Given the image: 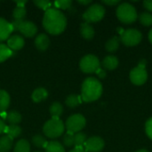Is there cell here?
<instances>
[{"mask_svg":"<svg viewBox=\"0 0 152 152\" xmlns=\"http://www.w3.org/2000/svg\"><path fill=\"white\" fill-rule=\"evenodd\" d=\"M43 26L48 33L52 35H58L65 30L67 19L60 10L51 7L45 12Z\"/></svg>","mask_w":152,"mask_h":152,"instance_id":"cell-1","label":"cell"},{"mask_svg":"<svg viewBox=\"0 0 152 152\" xmlns=\"http://www.w3.org/2000/svg\"><path fill=\"white\" fill-rule=\"evenodd\" d=\"M102 94V86L101 82L94 77L86 78L81 88V98L86 102H92L98 100Z\"/></svg>","mask_w":152,"mask_h":152,"instance_id":"cell-2","label":"cell"},{"mask_svg":"<svg viewBox=\"0 0 152 152\" xmlns=\"http://www.w3.org/2000/svg\"><path fill=\"white\" fill-rule=\"evenodd\" d=\"M117 16L118 20L125 24H132L138 19L136 9L129 3H122L117 8Z\"/></svg>","mask_w":152,"mask_h":152,"instance_id":"cell-3","label":"cell"},{"mask_svg":"<svg viewBox=\"0 0 152 152\" xmlns=\"http://www.w3.org/2000/svg\"><path fill=\"white\" fill-rule=\"evenodd\" d=\"M45 135L54 139L61 136L64 132V124L60 118H52L48 120L43 127Z\"/></svg>","mask_w":152,"mask_h":152,"instance_id":"cell-4","label":"cell"},{"mask_svg":"<svg viewBox=\"0 0 152 152\" xmlns=\"http://www.w3.org/2000/svg\"><path fill=\"white\" fill-rule=\"evenodd\" d=\"M105 8L100 4H94L89 6L83 14V18L87 23L98 22L104 17Z\"/></svg>","mask_w":152,"mask_h":152,"instance_id":"cell-5","label":"cell"},{"mask_svg":"<svg viewBox=\"0 0 152 152\" xmlns=\"http://www.w3.org/2000/svg\"><path fill=\"white\" fill-rule=\"evenodd\" d=\"M13 31H20L22 35L28 37H32L37 31V26L29 20H15L11 22Z\"/></svg>","mask_w":152,"mask_h":152,"instance_id":"cell-6","label":"cell"},{"mask_svg":"<svg viewBox=\"0 0 152 152\" xmlns=\"http://www.w3.org/2000/svg\"><path fill=\"white\" fill-rule=\"evenodd\" d=\"M120 42L126 46H134L141 43L142 39V33L135 28H128L123 30L120 35Z\"/></svg>","mask_w":152,"mask_h":152,"instance_id":"cell-7","label":"cell"},{"mask_svg":"<svg viewBox=\"0 0 152 152\" xmlns=\"http://www.w3.org/2000/svg\"><path fill=\"white\" fill-rule=\"evenodd\" d=\"M86 121L83 115L81 114H75L70 116L66 121V128L69 133L77 134L79 133L85 126Z\"/></svg>","mask_w":152,"mask_h":152,"instance_id":"cell-8","label":"cell"},{"mask_svg":"<svg viewBox=\"0 0 152 152\" xmlns=\"http://www.w3.org/2000/svg\"><path fill=\"white\" fill-rule=\"evenodd\" d=\"M79 67L85 73H94L100 68V61L95 55L87 54L81 59Z\"/></svg>","mask_w":152,"mask_h":152,"instance_id":"cell-9","label":"cell"},{"mask_svg":"<svg viewBox=\"0 0 152 152\" xmlns=\"http://www.w3.org/2000/svg\"><path fill=\"white\" fill-rule=\"evenodd\" d=\"M131 82L135 86H142L146 83L148 79V73L144 68H141L137 66L133 69L129 75Z\"/></svg>","mask_w":152,"mask_h":152,"instance_id":"cell-10","label":"cell"},{"mask_svg":"<svg viewBox=\"0 0 152 152\" xmlns=\"http://www.w3.org/2000/svg\"><path fill=\"white\" fill-rule=\"evenodd\" d=\"M105 142L99 136H93L86 140L84 147L86 152H100L103 150Z\"/></svg>","mask_w":152,"mask_h":152,"instance_id":"cell-11","label":"cell"},{"mask_svg":"<svg viewBox=\"0 0 152 152\" xmlns=\"http://www.w3.org/2000/svg\"><path fill=\"white\" fill-rule=\"evenodd\" d=\"M12 31L11 23L3 18H0V42L6 40Z\"/></svg>","mask_w":152,"mask_h":152,"instance_id":"cell-12","label":"cell"},{"mask_svg":"<svg viewBox=\"0 0 152 152\" xmlns=\"http://www.w3.org/2000/svg\"><path fill=\"white\" fill-rule=\"evenodd\" d=\"M23 45H24V39L22 37L19 35L11 36L7 40V46L12 51L20 50L23 47Z\"/></svg>","mask_w":152,"mask_h":152,"instance_id":"cell-13","label":"cell"},{"mask_svg":"<svg viewBox=\"0 0 152 152\" xmlns=\"http://www.w3.org/2000/svg\"><path fill=\"white\" fill-rule=\"evenodd\" d=\"M50 45V39L47 35L40 34L35 39V45L39 51H45Z\"/></svg>","mask_w":152,"mask_h":152,"instance_id":"cell-14","label":"cell"},{"mask_svg":"<svg viewBox=\"0 0 152 152\" xmlns=\"http://www.w3.org/2000/svg\"><path fill=\"white\" fill-rule=\"evenodd\" d=\"M102 67L107 70H113L118 68V60L114 55H108L106 56L102 61Z\"/></svg>","mask_w":152,"mask_h":152,"instance_id":"cell-15","label":"cell"},{"mask_svg":"<svg viewBox=\"0 0 152 152\" xmlns=\"http://www.w3.org/2000/svg\"><path fill=\"white\" fill-rule=\"evenodd\" d=\"M80 34L85 39L91 40L94 37V29L90 23L84 22L80 26Z\"/></svg>","mask_w":152,"mask_h":152,"instance_id":"cell-16","label":"cell"},{"mask_svg":"<svg viewBox=\"0 0 152 152\" xmlns=\"http://www.w3.org/2000/svg\"><path fill=\"white\" fill-rule=\"evenodd\" d=\"M48 97V93L47 91L43 88V87H39L37 88L36 90H34V92L32 93V100L35 102H40L45 101L46 98Z\"/></svg>","mask_w":152,"mask_h":152,"instance_id":"cell-17","label":"cell"},{"mask_svg":"<svg viewBox=\"0 0 152 152\" xmlns=\"http://www.w3.org/2000/svg\"><path fill=\"white\" fill-rule=\"evenodd\" d=\"M10 105V96L4 90H0V114L4 112Z\"/></svg>","mask_w":152,"mask_h":152,"instance_id":"cell-18","label":"cell"},{"mask_svg":"<svg viewBox=\"0 0 152 152\" xmlns=\"http://www.w3.org/2000/svg\"><path fill=\"white\" fill-rule=\"evenodd\" d=\"M12 146V139L6 135L0 137V152H9Z\"/></svg>","mask_w":152,"mask_h":152,"instance_id":"cell-19","label":"cell"},{"mask_svg":"<svg viewBox=\"0 0 152 152\" xmlns=\"http://www.w3.org/2000/svg\"><path fill=\"white\" fill-rule=\"evenodd\" d=\"M119 44H120V38L118 37H113L112 38H110L107 41V43L105 45V48L108 52L114 53L118 49Z\"/></svg>","mask_w":152,"mask_h":152,"instance_id":"cell-20","label":"cell"},{"mask_svg":"<svg viewBox=\"0 0 152 152\" xmlns=\"http://www.w3.org/2000/svg\"><path fill=\"white\" fill-rule=\"evenodd\" d=\"M50 113L53 118H59L63 112V107L60 102H53L50 106Z\"/></svg>","mask_w":152,"mask_h":152,"instance_id":"cell-21","label":"cell"},{"mask_svg":"<svg viewBox=\"0 0 152 152\" xmlns=\"http://www.w3.org/2000/svg\"><path fill=\"white\" fill-rule=\"evenodd\" d=\"M5 118L7 119V122L10 125H18L21 121L20 114L18 111H15V110L8 112Z\"/></svg>","mask_w":152,"mask_h":152,"instance_id":"cell-22","label":"cell"},{"mask_svg":"<svg viewBox=\"0 0 152 152\" xmlns=\"http://www.w3.org/2000/svg\"><path fill=\"white\" fill-rule=\"evenodd\" d=\"M45 152H65L64 147L58 142L53 141L47 143L45 147Z\"/></svg>","mask_w":152,"mask_h":152,"instance_id":"cell-23","label":"cell"},{"mask_svg":"<svg viewBox=\"0 0 152 152\" xmlns=\"http://www.w3.org/2000/svg\"><path fill=\"white\" fill-rule=\"evenodd\" d=\"M82 102V98L77 94H70L66 98V105L69 108H75L79 105Z\"/></svg>","mask_w":152,"mask_h":152,"instance_id":"cell-24","label":"cell"},{"mask_svg":"<svg viewBox=\"0 0 152 152\" xmlns=\"http://www.w3.org/2000/svg\"><path fill=\"white\" fill-rule=\"evenodd\" d=\"M5 133L12 139L18 137L21 134V128L17 125H10L5 128Z\"/></svg>","mask_w":152,"mask_h":152,"instance_id":"cell-25","label":"cell"},{"mask_svg":"<svg viewBox=\"0 0 152 152\" xmlns=\"http://www.w3.org/2000/svg\"><path fill=\"white\" fill-rule=\"evenodd\" d=\"M30 151V145L27 140L21 139L20 140L14 147V152H29Z\"/></svg>","mask_w":152,"mask_h":152,"instance_id":"cell-26","label":"cell"},{"mask_svg":"<svg viewBox=\"0 0 152 152\" xmlns=\"http://www.w3.org/2000/svg\"><path fill=\"white\" fill-rule=\"evenodd\" d=\"M86 140V135L84 133L79 132L74 134V145L76 146V148H83Z\"/></svg>","mask_w":152,"mask_h":152,"instance_id":"cell-27","label":"cell"},{"mask_svg":"<svg viewBox=\"0 0 152 152\" xmlns=\"http://www.w3.org/2000/svg\"><path fill=\"white\" fill-rule=\"evenodd\" d=\"M12 55V51L6 45L0 44V62L4 61Z\"/></svg>","mask_w":152,"mask_h":152,"instance_id":"cell-28","label":"cell"},{"mask_svg":"<svg viewBox=\"0 0 152 152\" xmlns=\"http://www.w3.org/2000/svg\"><path fill=\"white\" fill-rule=\"evenodd\" d=\"M139 20H140L141 24L145 27L152 26V14L149 12H142L139 15Z\"/></svg>","mask_w":152,"mask_h":152,"instance_id":"cell-29","label":"cell"},{"mask_svg":"<svg viewBox=\"0 0 152 152\" xmlns=\"http://www.w3.org/2000/svg\"><path fill=\"white\" fill-rule=\"evenodd\" d=\"M12 16L15 20H24L26 17V9L22 6H16L12 12Z\"/></svg>","mask_w":152,"mask_h":152,"instance_id":"cell-30","label":"cell"},{"mask_svg":"<svg viewBox=\"0 0 152 152\" xmlns=\"http://www.w3.org/2000/svg\"><path fill=\"white\" fill-rule=\"evenodd\" d=\"M32 143L37 148H45L48 142L45 137H43L40 134H37L32 138Z\"/></svg>","mask_w":152,"mask_h":152,"instance_id":"cell-31","label":"cell"},{"mask_svg":"<svg viewBox=\"0 0 152 152\" xmlns=\"http://www.w3.org/2000/svg\"><path fill=\"white\" fill-rule=\"evenodd\" d=\"M63 143L66 147H72L74 146V134L67 133L63 136Z\"/></svg>","mask_w":152,"mask_h":152,"instance_id":"cell-32","label":"cell"},{"mask_svg":"<svg viewBox=\"0 0 152 152\" xmlns=\"http://www.w3.org/2000/svg\"><path fill=\"white\" fill-rule=\"evenodd\" d=\"M34 4L40 9L43 10H48L49 8H51L52 3L50 1H46V0H35Z\"/></svg>","mask_w":152,"mask_h":152,"instance_id":"cell-33","label":"cell"},{"mask_svg":"<svg viewBox=\"0 0 152 152\" xmlns=\"http://www.w3.org/2000/svg\"><path fill=\"white\" fill-rule=\"evenodd\" d=\"M72 4V1L70 0H59L54 2V5L57 8L61 9H69Z\"/></svg>","mask_w":152,"mask_h":152,"instance_id":"cell-34","label":"cell"},{"mask_svg":"<svg viewBox=\"0 0 152 152\" xmlns=\"http://www.w3.org/2000/svg\"><path fill=\"white\" fill-rule=\"evenodd\" d=\"M145 131L148 135V137L152 140V118L148 119V121L145 124Z\"/></svg>","mask_w":152,"mask_h":152,"instance_id":"cell-35","label":"cell"},{"mask_svg":"<svg viewBox=\"0 0 152 152\" xmlns=\"http://www.w3.org/2000/svg\"><path fill=\"white\" fill-rule=\"evenodd\" d=\"M102 3L104 4L110 5V6H114V5L119 4V1L118 0H102Z\"/></svg>","mask_w":152,"mask_h":152,"instance_id":"cell-36","label":"cell"},{"mask_svg":"<svg viewBox=\"0 0 152 152\" xmlns=\"http://www.w3.org/2000/svg\"><path fill=\"white\" fill-rule=\"evenodd\" d=\"M143 6L146 10L150 12H152V0H145L143 2Z\"/></svg>","mask_w":152,"mask_h":152,"instance_id":"cell-37","label":"cell"},{"mask_svg":"<svg viewBox=\"0 0 152 152\" xmlns=\"http://www.w3.org/2000/svg\"><path fill=\"white\" fill-rule=\"evenodd\" d=\"M96 74H97V76H98L100 78H105V77H106V76H107L106 71H105L104 69H101V68H99V69H97Z\"/></svg>","mask_w":152,"mask_h":152,"instance_id":"cell-38","label":"cell"},{"mask_svg":"<svg viewBox=\"0 0 152 152\" xmlns=\"http://www.w3.org/2000/svg\"><path fill=\"white\" fill-rule=\"evenodd\" d=\"M5 128H6V126H5V123L0 118V134L5 132Z\"/></svg>","mask_w":152,"mask_h":152,"instance_id":"cell-39","label":"cell"},{"mask_svg":"<svg viewBox=\"0 0 152 152\" xmlns=\"http://www.w3.org/2000/svg\"><path fill=\"white\" fill-rule=\"evenodd\" d=\"M146 64H147L146 60H141V61H139V63H138V66H139V67H141V68H144V69H145Z\"/></svg>","mask_w":152,"mask_h":152,"instance_id":"cell-40","label":"cell"},{"mask_svg":"<svg viewBox=\"0 0 152 152\" xmlns=\"http://www.w3.org/2000/svg\"><path fill=\"white\" fill-rule=\"evenodd\" d=\"M79 4H84V5H86V4H91V0H79V1H77Z\"/></svg>","mask_w":152,"mask_h":152,"instance_id":"cell-41","label":"cell"},{"mask_svg":"<svg viewBox=\"0 0 152 152\" xmlns=\"http://www.w3.org/2000/svg\"><path fill=\"white\" fill-rule=\"evenodd\" d=\"M15 3L17 4V6H22V7H24V4L27 3V1H25V0H22V1H15Z\"/></svg>","mask_w":152,"mask_h":152,"instance_id":"cell-42","label":"cell"},{"mask_svg":"<svg viewBox=\"0 0 152 152\" xmlns=\"http://www.w3.org/2000/svg\"><path fill=\"white\" fill-rule=\"evenodd\" d=\"M69 152H86L83 148H75L74 150H71Z\"/></svg>","mask_w":152,"mask_h":152,"instance_id":"cell-43","label":"cell"},{"mask_svg":"<svg viewBox=\"0 0 152 152\" xmlns=\"http://www.w3.org/2000/svg\"><path fill=\"white\" fill-rule=\"evenodd\" d=\"M149 40H150V42L152 44V28L150 30V32H149Z\"/></svg>","mask_w":152,"mask_h":152,"instance_id":"cell-44","label":"cell"},{"mask_svg":"<svg viewBox=\"0 0 152 152\" xmlns=\"http://www.w3.org/2000/svg\"><path fill=\"white\" fill-rule=\"evenodd\" d=\"M135 152H149L148 151H146V150H139V151H137Z\"/></svg>","mask_w":152,"mask_h":152,"instance_id":"cell-45","label":"cell"},{"mask_svg":"<svg viewBox=\"0 0 152 152\" xmlns=\"http://www.w3.org/2000/svg\"><path fill=\"white\" fill-rule=\"evenodd\" d=\"M36 152H41V151H36Z\"/></svg>","mask_w":152,"mask_h":152,"instance_id":"cell-46","label":"cell"}]
</instances>
